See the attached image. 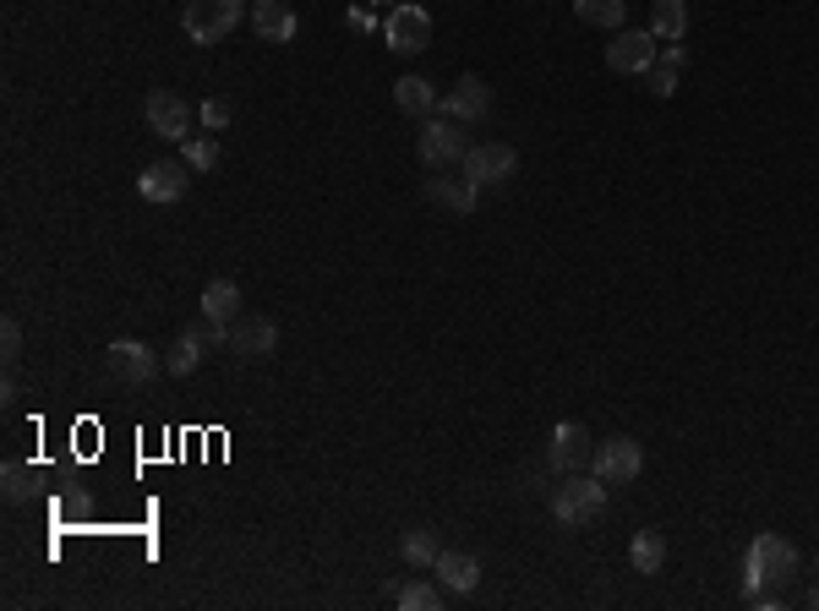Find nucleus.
<instances>
[{"mask_svg": "<svg viewBox=\"0 0 819 611\" xmlns=\"http://www.w3.org/2000/svg\"><path fill=\"white\" fill-rule=\"evenodd\" d=\"M743 568H749V574H743V596L760 601L765 585H793V579H798V546L782 541V535H754Z\"/></svg>", "mask_w": 819, "mask_h": 611, "instance_id": "f257e3e1", "label": "nucleus"}, {"mask_svg": "<svg viewBox=\"0 0 819 611\" xmlns=\"http://www.w3.org/2000/svg\"><path fill=\"white\" fill-rule=\"evenodd\" d=\"M246 22V0H191L180 11V27L191 44H224Z\"/></svg>", "mask_w": 819, "mask_h": 611, "instance_id": "f03ea898", "label": "nucleus"}, {"mask_svg": "<svg viewBox=\"0 0 819 611\" xmlns=\"http://www.w3.org/2000/svg\"><path fill=\"white\" fill-rule=\"evenodd\" d=\"M104 366H110V377L126 382V388H154L164 377V355L154 344H143V338H115V344L104 349Z\"/></svg>", "mask_w": 819, "mask_h": 611, "instance_id": "7ed1b4c3", "label": "nucleus"}, {"mask_svg": "<svg viewBox=\"0 0 819 611\" xmlns=\"http://www.w3.org/2000/svg\"><path fill=\"white\" fill-rule=\"evenodd\" d=\"M601 508H607V480L601 475L596 480H557V491H552V513H557L563 530L590 524Z\"/></svg>", "mask_w": 819, "mask_h": 611, "instance_id": "20e7f679", "label": "nucleus"}, {"mask_svg": "<svg viewBox=\"0 0 819 611\" xmlns=\"http://www.w3.org/2000/svg\"><path fill=\"white\" fill-rule=\"evenodd\" d=\"M416 153H421V164L427 169H460L465 164V126L460 121H449V115H438V121H427V132L416 137Z\"/></svg>", "mask_w": 819, "mask_h": 611, "instance_id": "39448f33", "label": "nucleus"}, {"mask_svg": "<svg viewBox=\"0 0 819 611\" xmlns=\"http://www.w3.org/2000/svg\"><path fill=\"white\" fill-rule=\"evenodd\" d=\"M383 44L394 49V55H421L427 44H432V11L427 5H394L388 11V22H383Z\"/></svg>", "mask_w": 819, "mask_h": 611, "instance_id": "423d86ee", "label": "nucleus"}, {"mask_svg": "<svg viewBox=\"0 0 819 611\" xmlns=\"http://www.w3.org/2000/svg\"><path fill=\"white\" fill-rule=\"evenodd\" d=\"M224 349H235L241 360H268L279 349V322L274 316H257V311H241L230 322V344Z\"/></svg>", "mask_w": 819, "mask_h": 611, "instance_id": "0eeeda50", "label": "nucleus"}, {"mask_svg": "<svg viewBox=\"0 0 819 611\" xmlns=\"http://www.w3.org/2000/svg\"><path fill=\"white\" fill-rule=\"evenodd\" d=\"M460 175H471L482 191H487V186H502V180L519 175V153L508 148V143H476V148L465 153Z\"/></svg>", "mask_w": 819, "mask_h": 611, "instance_id": "6e6552de", "label": "nucleus"}, {"mask_svg": "<svg viewBox=\"0 0 819 611\" xmlns=\"http://www.w3.org/2000/svg\"><path fill=\"white\" fill-rule=\"evenodd\" d=\"M137 191H143V202H180L186 191H191V164L186 158H159V164H148L143 175H137Z\"/></svg>", "mask_w": 819, "mask_h": 611, "instance_id": "1a4fd4ad", "label": "nucleus"}, {"mask_svg": "<svg viewBox=\"0 0 819 611\" xmlns=\"http://www.w3.org/2000/svg\"><path fill=\"white\" fill-rule=\"evenodd\" d=\"M607 66L618 77H645L655 66V33H640V27H618V38L607 44Z\"/></svg>", "mask_w": 819, "mask_h": 611, "instance_id": "9d476101", "label": "nucleus"}, {"mask_svg": "<svg viewBox=\"0 0 819 611\" xmlns=\"http://www.w3.org/2000/svg\"><path fill=\"white\" fill-rule=\"evenodd\" d=\"M143 115H148V132L164 137V143H186V137H191V104H186V99H175V93H164V88L148 93Z\"/></svg>", "mask_w": 819, "mask_h": 611, "instance_id": "9b49d317", "label": "nucleus"}, {"mask_svg": "<svg viewBox=\"0 0 819 611\" xmlns=\"http://www.w3.org/2000/svg\"><path fill=\"white\" fill-rule=\"evenodd\" d=\"M546 458H552V469L574 475V469H585L596 458V443H590V432L579 421H557L552 426V443H546Z\"/></svg>", "mask_w": 819, "mask_h": 611, "instance_id": "f8f14e48", "label": "nucleus"}, {"mask_svg": "<svg viewBox=\"0 0 819 611\" xmlns=\"http://www.w3.org/2000/svg\"><path fill=\"white\" fill-rule=\"evenodd\" d=\"M438 115H449V121H487L491 115V88L482 77H460L449 93H443V104H438Z\"/></svg>", "mask_w": 819, "mask_h": 611, "instance_id": "ddd939ff", "label": "nucleus"}, {"mask_svg": "<svg viewBox=\"0 0 819 611\" xmlns=\"http://www.w3.org/2000/svg\"><path fill=\"white\" fill-rule=\"evenodd\" d=\"M590 464H596V475H601V480H612V486H618V480H634V475L645 469V448H640L634 437H607V443L596 448Z\"/></svg>", "mask_w": 819, "mask_h": 611, "instance_id": "4468645a", "label": "nucleus"}, {"mask_svg": "<svg viewBox=\"0 0 819 611\" xmlns=\"http://www.w3.org/2000/svg\"><path fill=\"white\" fill-rule=\"evenodd\" d=\"M427 202H438V208H449V213H476L482 186H476L471 175H432V180H427Z\"/></svg>", "mask_w": 819, "mask_h": 611, "instance_id": "2eb2a0df", "label": "nucleus"}, {"mask_svg": "<svg viewBox=\"0 0 819 611\" xmlns=\"http://www.w3.org/2000/svg\"><path fill=\"white\" fill-rule=\"evenodd\" d=\"M432 574H438V585L454 590V596H471V590L482 585V563H476L471 552H438Z\"/></svg>", "mask_w": 819, "mask_h": 611, "instance_id": "dca6fc26", "label": "nucleus"}, {"mask_svg": "<svg viewBox=\"0 0 819 611\" xmlns=\"http://www.w3.org/2000/svg\"><path fill=\"white\" fill-rule=\"evenodd\" d=\"M252 27L268 38V44H290L296 38V11L285 5V0H252Z\"/></svg>", "mask_w": 819, "mask_h": 611, "instance_id": "f3484780", "label": "nucleus"}, {"mask_svg": "<svg viewBox=\"0 0 819 611\" xmlns=\"http://www.w3.org/2000/svg\"><path fill=\"white\" fill-rule=\"evenodd\" d=\"M394 104H399L405 115H416V121H432V110H438L443 99H438V88H432L427 77H399V82H394Z\"/></svg>", "mask_w": 819, "mask_h": 611, "instance_id": "a211bd4d", "label": "nucleus"}, {"mask_svg": "<svg viewBox=\"0 0 819 611\" xmlns=\"http://www.w3.org/2000/svg\"><path fill=\"white\" fill-rule=\"evenodd\" d=\"M688 66V49L683 44H666L661 55H655V66L645 71V88H651V99H672L677 93V71Z\"/></svg>", "mask_w": 819, "mask_h": 611, "instance_id": "6ab92c4d", "label": "nucleus"}, {"mask_svg": "<svg viewBox=\"0 0 819 611\" xmlns=\"http://www.w3.org/2000/svg\"><path fill=\"white\" fill-rule=\"evenodd\" d=\"M241 285H235V279H208V290H202V316H208V322H224V327H230V322H235V316H241Z\"/></svg>", "mask_w": 819, "mask_h": 611, "instance_id": "aec40b11", "label": "nucleus"}, {"mask_svg": "<svg viewBox=\"0 0 819 611\" xmlns=\"http://www.w3.org/2000/svg\"><path fill=\"white\" fill-rule=\"evenodd\" d=\"M202 355H208V344H202V338L186 327V333H180V338L164 349V371H169V377H191V371L202 366Z\"/></svg>", "mask_w": 819, "mask_h": 611, "instance_id": "412c9836", "label": "nucleus"}, {"mask_svg": "<svg viewBox=\"0 0 819 611\" xmlns=\"http://www.w3.org/2000/svg\"><path fill=\"white\" fill-rule=\"evenodd\" d=\"M651 33H655V38H666V44L688 38V5H683V0H655Z\"/></svg>", "mask_w": 819, "mask_h": 611, "instance_id": "4be33fe9", "label": "nucleus"}, {"mask_svg": "<svg viewBox=\"0 0 819 611\" xmlns=\"http://www.w3.org/2000/svg\"><path fill=\"white\" fill-rule=\"evenodd\" d=\"M629 563H634L640 574H661V568H666V541H661L655 530H640V535L629 541Z\"/></svg>", "mask_w": 819, "mask_h": 611, "instance_id": "5701e85b", "label": "nucleus"}, {"mask_svg": "<svg viewBox=\"0 0 819 611\" xmlns=\"http://www.w3.org/2000/svg\"><path fill=\"white\" fill-rule=\"evenodd\" d=\"M574 11H579V22H590V27H623V16H629V0H574Z\"/></svg>", "mask_w": 819, "mask_h": 611, "instance_id": "b1692460", "label": "nucleus"}, {"mask_svg": "<svg viewBox=\"0 0 819 611\" xmlns=\"http://www.w3.org/2000/svg\"><path fill=\"white\" fill-rule=\"evenodd\" d=\"M33 486H38L33 464H22V458H5V469H0V491H5V502H27V497H33Z\"/></svg>", "mask_w": 819, "mask_h": 611, "instance_id": "393cba45", "label": "nucleus"}, {"mask_svg": "<svg viewBox=\"0 0 819 611\" xmlns=\"http://www.w3.org/2000/svg\"><path fill=\"white\" fill-rule=\"evenodd\" d=\"M394 601L405 611H438L443 607V590L427 585V579H405V585H394Z\"/></svg>", "mask_w": 819, "mask_h": 611, "instance_id": "a878e982", "label": "nucleus"}, {"mask_svg": "<svg viewBox=\"0 0 819 611\" xmlns=\"http://www.w3.org/2000/svg\"><path fill=\"white\" fill-rule=\"evenodd\" d=\"M399 557H405L410 568H432V563H438V541H432V530H410V535L399 541Z\"/></svg>", "mask_w": 819, "mask_h": 611, "instance_id": "bb28decb", "label": "nucleus"}, {"mask_svg": "<svg viewBox=\"0 0 819 611\" xmlns=\"http://www.w3.org/2000/svg\"><path fill=\"white\" fill-rule=\"evenodd\" d=\"M180 158H186L191 169H219V143H213V132H208V137H186V143H180Z\"/></svg>", "mask_w": 819, "mask_h": 611, "instance_id": "cd10ccee", "label": "nucleus"}, {"mask_svg": "<svg viewBox=\"0 0 819 611\" xmlns=\"http://www.w3.org/2000/svg\"><path fill=\"white\" fill-rule=\"evenodd\" d=\"M230 115H235V110H230V99H202V110H197V121H202L208 132H224V126H230Z\"/></svg>", "mask_w": 819, "mask_h": 611, "instance_id": "c85d7f7f", "label": "nucleus"}, {"mask_svg": "<svg viewBox=\"0 0 819 611\" xmlns=\"http://www.w3.org/2000/svg\"><path fill=\"white\" fill-rule=\"evenodd\" d=\"M16 355H22V322H16V316H5V322H0V360L11 366Z\"/></svg>", "mask_w": 819, "mask_h": 611, "instance_id": "c756f323", "label": "nucleus"}, {"mask_svg": "<svg viewBox=\"0 0 819 611\" xmlns=\"http://www.w3.org/2000/svg\"><path fill=\"white\" fill-rule=\"evenodd\" d=\"M350 27H355V33H372V5H355V11H350Z\"/></svg>", "mask_w": 819, "mask_h": 611, "instance_id": "7c9ffc66", "label": "nucleus"}, {"mask_svg": "<svg viewBox=\"0 0 819 611\" xmlns=\"http://www.w3.org/2000/svg\"><path fill=\"white\" fill-rule=\"evenodd\" d=\"M809 607H819V585H815V590H809Z\"/></svg>", "mask_w": 819, "mask_h": 611, "instance_id": "2f4dec72", "label": "nucleus"}, {"mask_svg": "<svg viewBox=\"0 0 819 611\" xmlns=\"http://www.w3.org/2000/svg\"><path fill=\"white\" fill-rule=\"evenodd\" d=\"M366 5H383V0H366Z\"/></svg>", "mask_w": 819, "mask_h": 611, "instance_id": "473e14b6", "label": "nucleus"}]
</instances>
